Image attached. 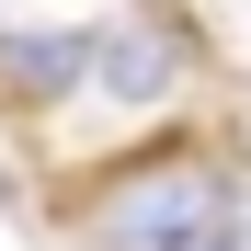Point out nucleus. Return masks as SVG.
Wrapping results in <instances>:
<instances>
[{
    "instance_id": "7ed1b4c3",
    "label": "nucleus",
    "mask_w": 251,
    "mask_h": 251,
    "mask_svg": "<svg viewBox=\"0 0 251 251\" xmlns=\"http://www.w3.org/2000/svg\"><path fill=\"white\" fill-rule=\"evenodd\" d=\"M92 92L103 103H172L183 92V34L149 23V12H114L92 34Z\"/></svg>"
},
{
    "instance_id": "f03ea898",
    "label": "nucleus",
    "mask_w": 251,
    "mask_h": 251,
    "mask_svg": "<svg viewBox=\"0 0 251 251\" xmlns=\"http://www.w3.org/2000/svg\"><path fill=\"white\" fill-rule=\"evenodd\" d=\"M80 80H92V34H69V23H0V103L12 114H57Z\"/></svg>"
},
{
    "instance_id": "f257e3e1",
    "label": "nucleus",
    "mask_w": 251,
    "mask_h": 251,
    "mask_svg": "<svg viewBox=\"0 0 251 251\" xmlns=\"http://www.w3.org/2000/svg\"><path fill=\"white\" fill-rule=\"evenodd\" d=\"M57 217L80 251H228L240 240V160L205 137H137L126 160L57 183Z\"/></svg>"
},
{
    "instance_id": "20e7f679",
    "label": "nucleus",
    "mask_w": 251,
    "mask_h": 251,
    "mask_svg": "<svg viewBox=\"0 0 251 251\" xmlns=\"http://www.w3.org/2000/svg\"><path fill=\"white\" fill-rule=\"evenodd\" d=\"M228 251H251V172H240V240H228Z\"/></svg>"
}]
</instances>
